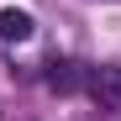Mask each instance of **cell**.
<instances>
[{"label": "cell", "mask_w": 121, "mask_h": 121, "mask_svg": "<svg viewBox=\"0 0 121 121\" xmlns=\"http://www.w3.org/2000/svg\"><path fill=\"white\" fill-rule=\"evenodd\" d=\"M84 95L95 100L100 111H121V69L116 63H100L84 74Z\"/></svg>", "instance_id": "6da1fadb"}, {"label": "cell", "mask_w": 121, "mask_h": 121, "mask_svg": "<svg viewBox=\"0 0 121 121\" xmlns=\"http://www.w3.org/2000/svg\"><path fill=\"white\" fill-rule=\"evenodd\" d=\"M84 74H90V69H84V63H74V58H53L42 79H48V90H53V95H74V90H84Z\"/></svg>", "instance_id": "7a4b0ae2"}, {"label": "cell", "mask_w": 121, "mask_h": 121, "mask_svg": "<svg viewBox=\"0 0 121 121\" xmlns=\"http://www.w3.org/2000/svg\"><path fill=\"white\" fill-rule=\"evenodd\" d=\"M32 32H37V21H32L26 11H16V5L0 11V42H26Z\"/></svg>", "instance_id": "3957f363"}]
</instances>
